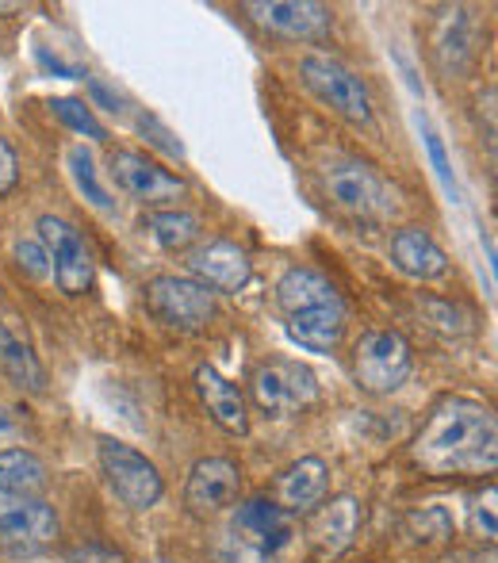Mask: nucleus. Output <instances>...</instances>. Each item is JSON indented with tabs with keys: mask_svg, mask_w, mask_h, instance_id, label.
Masks as SVG:
<instances>
[{
	"mask_svg": "<svg viewBox=\"0 0 498 563\" xmlns=\"http://www.w3.org/2000/svg\"><path fill=\"white\" fill-rule=\"evenodd\" d=\"M410 460L433 479L484 475L498 464L495 410L468 395H445L430 407L422 430L410 441Z\"/></svg>",
	"mask_w": 498,
	"mask_h": 563,
	"instance_id": "obj_1",
	"label": "nucleus"
},
{
	"mask_svg": "<svg viewBox=\"0 0 498 563\" xmlns=\"http://www.w3.org/2000/svg\"><path fill=\"white\" fill-rule=\"evenodd\" d=\"M322 192L342 216L357 223H387L399 216V192L395 185L361 157H334L322 169Z\"/></svg>",
	"mask_w": 498,
	"mask_h": 563,
	"instance_id": "obj_2",
	"label": "nucleus"
},
{
	"mask_svg": "<svg viewBox=\"0 0 498 563\" xmlns=\"http://www.w3.org/2000/svg\"><path fill=\"white\" fill-rule=\"evenodd\" d=\"M299 81L311 92L319 104H327L337 119L353 126H373L376 123V104L373 89L365 85V77L353 74L342 58L334 54L311 51L299 58Z\"/></svg>",
	"mask_w": 498,
	"mask_h": 563,
	"instance_id": "obj_3",
	"label": "nucleus"
},
{
	"mask_svg": "<svg viewBox=\"0 0 498 563\" xmlns=\"http://www.w3.org/2000/svg\"><path fill=\"white\" fill-rule=\"evenodd\" d=\"M97 460H100V475H104L108 490L120 498L126 510H139V514L154 510L165 498V479L146 452H139L120 438H100Z\"/></svg>",
	"mask_w": 498,
	"mask_h": 563,
	"instance_id": "obj_4",
	"label": "nucleus"
},
{
	"mask_svg": "<svg viewBox=\"0 0 498 563\" xmlns=\"http://www.w3.org/2000/svg\"><path fill=\"white\" fill-rule=\"evenodd\" d=\"M250 399L261 415L280 422V418H296L319 402V379H314V372L307 364L273 356V361H261L253 368Z\"/></svg>",
	"mask_w": 498,
	"mask_h": 563,
	"instance_id": "obj_5",
	"label": "nucleus"
},
{
	"mask_svg": "<svg viewBox=\"0 0 498 563\" xmlns=\"http://www.w3.org/2000/svg\"><path fill=\"white\" fill-rule=\"evenodd\" d=\"M142 303L162 327L177 330V334H200L215 319V291L196 284L192 276H173L162 273L146 280L142 288Z\"/></svg>",
	"mask_w": 498,
	"mask_h": 563,
	"instance_id": "obj_6",
	"label": "nucleus"
},
{
	"mask_svg": "<svg viewBox=\"0 0 498 563\" xmlns=\"http://www.w3.org/2000/svg\"><path fill=\"white\" fill-rule=\"evenodd\" d=\"M108 177L120 188L126 200H139L142 208L162 211V208H177L188 196V180L177 177L173 169H165L157 157L142 154V150L120 146L108 157Z\"/></svg>",
	"mask_w": 498,
	"mask_h": 563,
	"instance_id": "obj_7",
	"label": "nucleus"
},
{
	"mask_svg": "<svg viewBox=\"0 0 498 563\" xmlns=\"http://www.w3.org/2000/svg\"><path fill=\"white\" fill-rule=\"evenodd\" d=\"M414 353L399 330H368L353 345V379L365 395H391L410 379Z\"/></svg>",
	"mask_w": 498,
	"mask_h": 563,
	"instance_id": "obj_8",
	"label": "nucleus"
},
{
	"mask_svg": "<svg viewBox=\"0 0 498 563\" xmlns=\"http://www.w3.org/2000/svg\"><path fill=\"white\" fill-rule=\"evenodd\" d=\"M35 230H38V242H43L46 257H51L54 284H58L66 296H85V291H92L97 257H92L81 230L62 216H38Z\"/></svg>",
	"mask_w": 498,
	"mask_h": 563,
	"instance_id": "obj_9",
	"label": "nucleus"
},
{
	"mask_svg": "<svg viewBox=\"0 0 498 563\" xmlns=\"http://www.w3.org/2000/svg\"><path fill=\"white\" fill-rule=\"evenodd\" d=\"M62 533L58 510L46 498L0 495V549L12 556H35Z\"/></svg>",
	"mask_w": 498,
	"mask_h": 563,
	"instance_id": "obj_10",
	"label": "nucleus"
},
{
	"mask_svg": "<svg viewBox=\"0 0 498 563\" xmlns=\"http://www.w3.org/2000/svg\"><path fill=\"white\" fill-rule=\"evenodd\" d=\"M242 12L265 35L288 38V43H327L334 35V12L319 0H250L242 4Z\"/></svg>",
	"mask_w": 498,
	"mask_h": 563,
	"instance_id": "obj_11",
	"label": "nucleus"
},
{
	"mask_svg": "<svg viewBox=\"0 0 498 563\" xmlns=\"http://www.w3.org/2000/svg\"><path fill=\"white\" fill-rule=\"evenodd\" d=\"M242 503V464L231 456H203L185 479V510L192 518H215Z\"/></svg>",
	"mask_w": 498,
	"mask_h": 563,
	"instance_id": "obj_12",
	"label": "nucleus"
},
{
	"mask_svg": "<svg viewBox=\"0 0 498 563\" xmlns=\"http://www.w3.org/2000/svg\"><path fill=\"white\" fill-rule=\"evenodd\" d=\"M185 265L192 273L196 284H203L208 291H223V296H239L242 288L253 280V261L234 238H208L196 242L185 253Z\"/></svg>",
	"mask_w": 498,
	"mask_h": 563,
	"instance_id": "obj_13",
	"label": "nucleus"
},
{
	"mask_svg": "<svg viewBox=\"0 0 498 563\" xmlns=\"http://www.w3.org/2000/svg\"><path fill=\"white\" fill-rule=\"evenodd\" d=\"M365 521V506L357 495H334L322 498L311 514H307V544L314 549L319 560H337L353 549Z\"/></svg>",
	"mask_w": 498,
	"mask_h": 563,
	"instance_id": "obj_14",
	"label": "nucleus"
},
{
	"mask_svg": "<svg viewBox=\"0 0 498 563\" xmlns=\"http://www.w3.org/2000/svg\"><path fill=\"white\" fill-rule=\"evenodd\" d=\"M234 537L268 556H280L296 537V518H288L273 498H242L234 510Z\"/></svg>",
	"mask_w": 498,
	"mask_h": 563,
	"instance_id": "obj_15",
	"label": "nucleus"
},
{
	"mask_svg": "<svg viewBox=\"0 0 498 563\" xmlns=\"http://www.w3.org/2000/svg\"><path fill=\"white\" fill-rule=\"evenodd\" d=\"M330 490V467L322 456H299L276 475L273 483V503L280 506L288 518H299V514H311L314 506L327 498Z\"/></svg>",
	"mask_w": 498,
	"mask_h": 563,
	"instance_id": "obj_16",
	"label": "nucleus"
},
{
	"mask_svg": "<svg viewBox=\"0 0 498 563\" xmlns=\"http://www.w3.org/2000/svg\"><path fill=\"white\" fill-rule=\"evenodd\" d=\"M196 384V395H200V402L208 407L211 422L219 426V430L234 433V438H246L250 433V402H246V391H242L234 379H226L223 372L215 368V364H200L192 376Z\"/></svg>",
	"mask_w": 498,
	"mask_h": 563,
	"instance_id": "obj_17",
	"label": "nucleus"
},
{
	"mask_svg": "<svg viewBox=\"0 0 498 563\" xmlns=\"http://www.w3.org/2000/svg\"><path fill=\"white\" fill-rule=\"evenodd\" d=\"M387 253H391V265L399 268L402 276L422 280V284L441 280V276H449V268H453L449 253L441 250L438 238H433L425 227H399L391 234Z\"/></svg>",
	"mask_w": 498,
	"mask_h": 563,
	"instance_id": "obj_18",
	"label": "nucleus"
},
{
	"mask_svg": "<svg viewBox=\"0 0 498 563\" xmlns=\"http://www.w3.org/2000/svg\"><path fill=\"white\" fill-rule=\"evenodd\" d=\"M276 307L284 319L291 314H311V311H330V307H345V299L337 296V288L319 273V268L296 265L276 280Z\"/></svg>",
	"mask_w": 498,
	"mask_h": 563,
	"instance_id": "obj_19",
	"label": "nucleus"
},
{
	"mask_svg": "<svg viewBox=\"0 0 498 563\" xmlns=\"http://www.w3.org/2000/svg\"><path fill=\"white\" fill-rule=\"evenodd\" d=\"M0 376L12 387H20L23 395H46V387H51L46 364L38 361V353L27 341L8 330V322H0Z\"/></svg>",
	"mask_w": 498,
	"mask_h": 563,
	"instance_id": "obj_20",
	"label": "nucleus"
},
{
	"mask_svg": "<svg viewBox=\"0 0 498 563\" xmlns=\"http://www.w3.org/2000/svg\"><path fill=\"white\" fill-rule=\"evenodd\" d=\"M433 54H438V66L449 81H453V77H464L472 69V62H476V31H472V20L464 8H453L449 20L441 23Z\"/></svg>",
	"mask_w": 498,
	"mask_h": 563,
	"instance_id": "obj_21",
	"label": "nucleus"
},
{
	"mask_svg": "<svg viewBox=\"0 0 498 563\" xmlns=\"http://www.w3.org/2000/svg\"><path fill=\"white\" fill-rule=\"evenodd\" d=\"M345 307H330V311H311V314H291L284 319V330L307 353H334L345 338Z\"/></svg>",
	"mask_w": 498,
	"mask_h": 563,
	"instance_id": "obj_22",
	"label": "nucleus"
},
{
	"mask_svg": "<svg viewBox=\"0 0 498 563\" xmlns=\"http://www.w3.org/2000/svg\"><path fill=\"white\" fill-rule=\"evenodd\" d=\"M51 487V472L31 449H4L0 452V495L43 498Z\"/></svg>",
	"mask_w": 498,
	"mask_h": 563,
	"instance_id": "obj_23",
	"label": "nucleus"
},
{
	"mask_svg": "<svg viewBox=\"0 0 498 563\" xmlns=\"http://www.w3.org/2000/svg\"><path fill=\"white\" fill-rule=\"evenodd\" d=\"M142 227L150 230V238H154L165 253H188L203 234L200 216H192V211H185V208L150 211V216L142 219Z\"/></svg>",
	"mask_w": 498,
	"mask_h": 563,
	"instance_id": "obj_24",
	"label": "nucleus"
},
{
	"mask_svg": "<svg viewBox=\"0 0 498 563\" xmlns=\"http://www.w3.org/2000/svg\"><path fill=\"white\" fill-rule=\"evenodd\" d=\"M402 533L410 537L414 544H445L456 537V521L453 514L445 510V506H422V510H414L407 521H402Z\"/></svg>",
	"mask_w": 498,
	"mask_h": 563,
	"instance_id": "obj_25",
	"label": "nucleus"
},
{
	"mask_svg": "<svg viewBox=\"0 0 498 563\" xmlns=\"http://www.w3.org/2000/svg\"><path fill=\"white\" fill-rule=\"evenodd\" d=\"M69 177H74L77 192H81L85 200L92 203V208L104 211V216H112V211H115V200L108 196V188L100 185L97 162H92V154H89L85 146H74V150H69Z\"/></svg>",
	"mask_w": 498,
	"mask_h": 563,
	"instance_id": "obj_26",
	"label": "nucleus"
},
{
	"mask_svg": "<svg viewBox=\"0 0 498 563\" xmlns=\"http://www.w3.org/2000/svg\"><path fill=\"white\" fill-rule=\"evenodd\" d=\"M51 108H54V115H58L62 123L69 126V131H77V134H89V139H97V142H104V139H108V126L100 123L97 115H92V108L85 104V100L58 97V100H51Z\"/></svg>",
	"mask_w": 498,
	"mask_h": 563,
	"instance_id": "obj_27",
	"label": "nucleus"
},
{
	"mask_svg": "<svg viewBox=\"0 0 498 563\" xmlns=\"http://www.w3.org/2000/svg\"><path fill=\"white\" fill-rule=\"evenodd\" d=\"M134 126H139V134L150 142L154 150H162V154L169 157H185V146H180V139L169 131V126L162 123L154 112H139V119H134Z\"/></svg>",
	"mask_w": 498,
	"mask_h": 563,
	"instance_id": "obj_28",
	"label": "nucleus"
},
{
	"mask_svg": "<svg viewBox=\"0 0 498 563\" xmlns=\"http://www.w3.org/2000/svg\"><path fill=\"white\" fill-rule=\"evenodd\" d=\"M15 265H20V273H27L31 280H43L46 273H51V257H46L43 242L38 238H20L12 250Z\"/></svg>",
	"mask_w": 498,
	"mask_h": 563,
	"instance_id": "obj_29",
	"label": "nucleus"
},
{
	"mask_svg": "<svg viewBox=\"0 0 498 563\" xmlns=\"http://www.w3.org/2000/svg\"><path fill=\"white\" fill-rule=\"evenodd\" d=\"M66 563H126V552L108 541H77L66 549Z\"/></svg>",
	"mask_w": 498,
	"mask_h": 563,
	"instance_id": "obj_30",
	"label": "nucleus"
},
{
	"mask_svg": "<svg viewBox=\"0 0 498 563\" xmlns=\"http://www.w3.org/2000/svg\"><path fill=\"white\" fill-rule=\"evenodd\" d=\"M422 311L430 314L433 327L445 330V334H468V330H472V319H468V314H461L456 307L441 303V299H425Z\"/></svg>",
	"mask_w": 498,
	"mask_h": 563,
	"instance_id": "obj_31",
	"label": "nucleus"
},
{
	"mask_svg": "<svg viewBox=\"0 0 498 563\" xmlns=\"http://www.w3.org/2000/svg\"><path fill=\"white\" fill-rule=\"evenodd\" d=\"M15 185H20V162H15L12 142L0 134V200H4Z\"/></svg>",
	"mask_w": 498,
	"mask_h": 563,
	"instance_id": "obj_32",
	"label": "nucleus"
},
{
	"mask_svg": "<svg viewBox=\"0 0 498 563\" xmlns=\"http://www.w3.org/2000/svg\"><path fill=\"white\" fill-rule=\"evenodd\" d=\"M223 563H280L276 556H268V552L253 549V544L239 541V537L231 533V541L223 544Z\"/></svg>",
	"mask_w": 498,
	"mask_h": 563,
	"instance_id": "obj_33",
	"label": "nucleus"
},
{
	"mask_svg": "<svg viewBox=\"0 0 498 563\" xmlns=\"http://www.w3.org/2000/svg\"><path fill=\"white\" fill-rule=\"evenodd\" d=\"M472 533L484 537V541L495 537V495L487 498V510H484V503L472 506Z\"/></svg>",
	"mask_w": 498,
	"mask_h": 563,
	"instance_id": "obj_34",
	"label": "nucleus"
},
{
	"mask_svg": "<svg viewBox=\"0 0 498 563\" xmlns=\"http://www.w3.org/2000/svg\"><path fill=\"white\" fill-rule=\"evenodd\" d=\"M425 146H430V154H433V165H438L441 180H445V185H453V169H449L445 146H441V139H438V134H433V131H425Z\"/></svg>",
	"mask_w": 498,
	"mask_h": 563,
	"instance_id": "obj_35",
	"label": "nucleus"
},
{
	"mask_svg": "<svg viewBox=\"0 0 498 563\" xmlns=\"http://www.w3.org/2000/svg\"><path fill=\"white\" fill-rule=\"evenodd\" d=\"M89 85H92V97H97L100 104H108V112H123V97H120V92H112L104 81H97V77H92Z\"/></svg>",
	"mask_w": 498,
	"mask_h": 563,
	"instance_id": "obj_36",
	"label": "nucleus"
}]
</instances>
